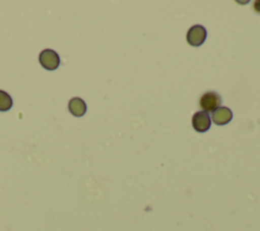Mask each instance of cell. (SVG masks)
I'll return each mask as SVG.
<instances>
[{
    "instance_id": "obj_7",
    "label": "cell",
    "mask_w": 260,
    "mask_h": 231,
    "mask_svg": "<svg viewBox=\"0 0 260 231\" xmlns=\"http://www.w3.org/2000/svg\"><path fill=\"white\" fill-rule=\"evenodd\" d=\"M12 107V99L8 93L0 90V111H8Z\"/></svg>"
},
{
    "instance_id": "obj_3",
    "label": "cell",
    "mask_w": 260,
    "mask_h": 231,
    "mask_svg": "<svg viewBox=\"0 0 260 231\" xmlns=\"http://www.w3.org/2000/svg\"><path fill=\"white\" fill-rule=\"evenodd\" d=\"M206 36V30L200 24H195L191 26L187 33V42L193 47H199L204 43Z\"/></svg>"
},
{
    "instance_id": "obj_1",
    "label": "cell",
    "mask_w": 260,
    "mask_h": 231,
    "mask_svg": "<svg viewBox=\"0 0 260 231\" xmlns=\"http://www.w3.org/2000/svg\"><path fill=\"white\" fill-rule=\"evenodd\" d=\"M220 104L221 98L215 92L204 93L199 99V106L206 113L215 111L218 107H220Z\"/></svg>"
},
{
    "instance_id": "obj_2",
    "label": "cell",
    "mask_w": 260,
    "mask_h": 231,
    "mask_svg": "<svg viewBox=\"0 0 260 231\" xmlns=\"http://www.w3.org/2000/svg\"><path fill=\"white\" fill-rule=\"evenodd\" d=\"M39 61L41 65L47 70H54L60 64L59 55L52 49L43 50L39 56Z\"/></svg>"
},
{
    "instance_id": "obj_6",
    "label": "cell",
    "mask_w": 260,
    "mask_h": 231,
    "mask_svg": "<svg viewBox=\"0 0 260 231\" xmlns=\"http://www.w3.org/2000/svg\"><path fill=\"white\" fill-rule=\"evenodd\" d=\"M68 109L72 115L76 117H80L84 115L86 112V104L82 99L78 97H74L69 101Z\"/></svg>"
},
{
    "instance_id": "obj_5",
    "label": "cell",
    "mask_w": 260,
    "mask_h": 231,
    "mask_svg": "<svg viewBox=\"0 0 260 231\" xmlns=\"http://www.w3.org/2000/svg\"><path fill=\"white\" fill-rule=\"evenodd\" d=\"M233 118V112L228 107H218L211 114L212 121L217 125H224Z\"/></svg>"
},
{
    "instance_id": "obj_8",
    "label": "cell",
    "mask_w": 260,
    "mask_h": 231,
    "mask_svg": "<svg viewBox=\"0 0 260 231\" xmlns=\"http://www.w3.org/2000/svg\"><path fill=\"white\" fill-rule=\"evenodd\" d=\"M254 9H255V11L260 13V0H257L254 2Z\"/></svg>"
},
{
    "instance_id": "obj_4",
    "label": "cell",
    "mask_w": 260,
    "mask_h": 231,
    "mask_svg": "<svg viewBox=\"0 0 260 231\" xmlns=\"http://www.w3.org/2000/svg\"><path fill=\"white\" fill-rule=\"evenodd\" d=\"M210 124V116L204 111H198L192 117V126L198 132H205L209 129Z\"/></svg>"
}]
</instances>
